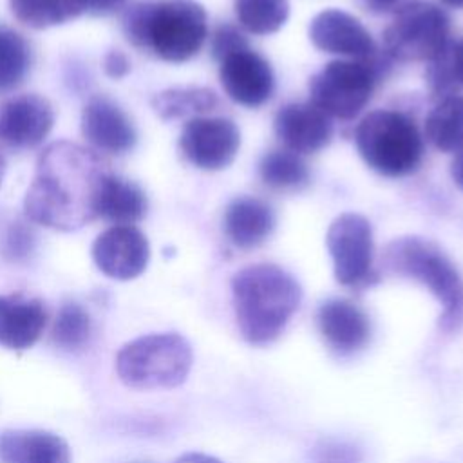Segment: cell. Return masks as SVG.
<instances>
[{"mask_svg":"<svg viewBox=\"0 0 463 463\" xmlns=\"http://www.w3.org/2000/svg\"><path fill=\"white\" fill-rule=\"evenodd\" d=\"M110 165L92 148L71 141L51 143L36 161L25 194V215L42 226L74 232L96 219V203Z\"/></svg>","mask_w":463,"mask_h":463,"instance_id":"cell-1","label":"cell"},{"mask_svg":"<svg viewBox=\"0 0 463 463\" xmlns=\"http://www.w3.org/2000/svg\"><path fill=\"white\" fill-rule=\"evenodd\" d=\"M233 307L241 335L253 345L275 340L300 306V284L275 264H253L232 279Z\"/></svg>","mask_w":463,"mask_h":463,"instance_id":"cell-2","label":"cell"},{"mask_svg":"<svg viewBox=\"0 0 463 463\" xmlns=\"http://www.w3.org/2000/svg\"><path fill=\"white\" fill-rule=\"evenodd\" d=\"M123 29L134 47L181 63L203 49L208 18L195 0H143L127 9Z\"/></svg>","mask_w":463,"mask_h":463,"instance_id":"cell-3","label":"cell"},{"mask_svg":"<svg viewBox=\"0 0 463 463\" xmlns=\"http://www.w3.org/2000/svg\"><path fill=\"white\" fill-rule=\"evenodd\" d=\"M385 271L425 286L443 306L439 329L454 333L463 327V279L438 244L421 237L391 241L382 257Z\"/></svg>","mask_w":463,"mask_h":463,"instance_id":"cell-4","label":"cell"},{"mask_svg":"<svg viewBox=\"0 0 463 463\" xmlns=\"http://www.w3.org/2000/svg\"><path fill=\"white\" fill-rule=\"evenodd\" d=\"M354 143L369 168L385 177H405L423 159V137L414 119L400 110H373L354 128Z\"/></svg>","mask_w":463,"mask_h":463,"instance_id":"cell-5","label":"cell"},{"mask_svg":"<svg viewBox=\"0 0 463 463\" xmlns=\"http://www.w3.org/2000/svg\"><path fill=\"white\" fill-rule=\"evenodd\" d=\"M192 367V347L177 333H154L125 344L116 356L119 380L132 389H172Z\"/></svg>","mask_w":463,"mask_h":463,"instance_id":"cell-6","label":"cell"},{"mask_svg":"<svg viewBox=\"0 0 463 463\" xmlns=\"http://www.w3.org/2000/svg\"><path fill=\"white\" fill-rule=\"evenodd\" d=\"M387 71L389 58L385 54L329 61L309 80L311 103L329 118L349 121L365 109Z\"/></svg>","mask_w":463,"mask_h":463,"instance_id":"cell-7","label":"cell"},{"mask_svg":"<svg viewBox=\"0 0 463 463\" xmlns=\"http://www.w3.org/2000/svg\"><path fill=\"white\" fill-rule=\"evenodd\" d=\"M450 40V18L436 4H402L383 31L385 56L394 61H430Z\"/></svg>","mask_w":463,"mask_h":463,"instance_id":"cell-8","label":"cell"},{"mask_svg":"<svg viewBox=\"0 0 463 463\" xmlns=\"http://www.w3.org/2000/svg\"><path fill=\"white\" fill-rule=\"evenodd\" d=\"M326 242L338 284L360 291L378 282L373 268V228L364 215H338L327 230Z\"/></svg>","mask_w":463,"mask_h":463,"instance_id":"cell-9","label":"cell"},{"mask_svg":"<svg viewBox=\"0 0 463 463\" xmlns=\"http://www.w3.org/2000/svg\"><path fill=\"white\" fill-rule=\"evenodd\" d=\"M241 132L228 118H192L179 137L183 156L201 170H222L237 156Z\"/></svg>","mask_w":463,"mask_h":463,"instance_id":"cell-10","label":"cell"},{"mask_svg":"<svg viewBox=\"0 0 463 463\" xmlns=\"http://www.w3.org/2000/svg\"><path fill=\"white\" fill-rule=\"evenodd\" d=\"M219 63L221 85L230 99L250 109L269 101L275 92V74L269 61L257 51L246 47Z\"/></svg>","mask_w":463,"mask_h":463,"instance_id":"cell-11","label":"cell"},{"mask_svg":"<svg viewBox=\"0 0 463 463\" xmlns=\"http://www.w3.org/2000/svg\"><path fill=\"white\" fill-rule=\"evenodd\" d=\"M92 259L107 277L130 280L145 271L150 259V246L141 230L132 224H118L96 237Z\"/></svg>","mask_w":463,"mask_h":463,"instance_id":"cell-12","label":"cell"},{"mask_svg":"<svg viewBox=\"0 0 463 463\" xmlns=\"http://www.w3.org/2000/svg\"><path fill=\"white\" fill-rule=\"evenodd\" d=\"M54 123L51 103L38 94H20L0 105V141L11 148L38 146Z\"/></svg>","mask_w":463,"mask_h":463,"instance_id":"cell-13","label":"cell"},{"mask_svg":"<svg viewBox=\"0 0 463 463\" xmlns=\"http://www.w3.org/2000/svg\"><path fill=\"white\" fill-rule=\"evenodd\" d=\"M309 40L324 52L347 56L351 60H367L380 54L364 24L338 9H326L311 20Z\"/></svg>","mask_w":463,"mask_h":463,"instance_id":"cell-14","label":"cell"},{"mask_svg":"<svg viewBox=\"0 0 463 463\" xmlns=\"http://www.w3.org/2000/svg\"><path fill=\"white\" fill-rule=\"evenodd\" d=\"M81 134L94 150L105 154H125L137 139L127 112L105 96H94L83 107Z\"/></svg>","mask_w":463,"mask_h":463,"instance_id":"cell-15","label":"cell"},{"mask_svg":"<svg viewBox=\"0 0 463 463\" xmlns=\"http://www.w3.org/2000/svg\"><path fill=\"white\" fill-rule=\"evenodd\" d=\"M273 128L284 148L298 156L322 150L333 137L331 118L311 101L280 107L275 114Z\"/></svg>","mask_w":463,"mask_h":463,"instance_id":"cell-16","label":"cell"},{"mask_svg":"<svg viewBox=\"0 0 463 463\" xmlns=\"http://www.w3.org/2000/svg\"><path fill=\"white\" fill-rule=\"evenodd\" d=\"M317 320L324 340L338 354H351L362 349L371 338V320L367 313L351 300H326L318 307Z\"/></svg>","mask_w":463,"mask_h":463,"instance_id":"cell-17","label":"cell"},{"mask_svg":"<svg viewBox=\"0 0 463 463\" xmlns=\"http://www.w3.org/2000/svg\"><path fill=\"white\" fill-rule=\"evenodd\" d=\"M47 311L42 300L0 295V345L14 351L31 347L43 333Z\"/></svg>","mask_w":463,"mask_h":463,"instance_id":"cell-18","label":"cell"},{"mask_svg":"<svg viewBox=\"0 0 463 463\" xmlns=\"http://www.w3.org/2000/svg\"><path fill=\"white\" fill-rule=\"evenodd\" d=\"M275 228L271 206L259 197H235L224 212V233L241 250L262 244Z\"/></svg>","mask_w":463,"mask_h":463,"instance_id":"cell-19","label":"cell"},{"mask_svg":"<svg viewBox=\"0 0 463 463\" xmlns=\"http://www.w3.org/2000/svg\"><path fill=\"white\" fill-rule=\"evenodd\" d=\"M2 463H71L63 438L45 430H4L0 434Z\"/></svg>","mask_w":463,"mask_h":463,"instance_id":"cell-20","label":"cell"},{"mask_svg":"<svg viewBox=\"0 0 463 463\" xmlns=\"http://www.w3.org/2000/svg\"><path fill=\"white\" fill-rule=\"evenodd\" d=\"M146 213V195L132 181L110 174L98 195L96 219L118 224H134Z\"/></svg>","mask_w":463,"mask_h":463,"instance_id":"cell-21","label":"cell"},{"mask_svg":"<svg viewBox=\"0 0 463 463\" xmlns=\"http://www.w3.org/2000/svg\"><path fill=\"white\" fill-rule=\"evenodd\" d=\"M425 137L441 152L463 150V96L438 99L425 119Z\"/></svg>","mask_w":463,"mask_h":463,"instance_id":"cell-22","label":"cell"},{"mask_svg":"<svg viewBox=\"0 0 463 463\" xmlns=\"http://www.w3.org/2000/svg\"><path fill=\"white\" fill-rule=\"evenodd\" d=\"M425 81L430 98L443 99L463 90V36L449 40L445 47L429 61Z\"/></svg>","mask_w":463,"mask_h":463,"instance_id":"cell-23","label":"cell"},{"mask_svg":"<svg viewBox=\"0 0 463 463\" xmlns=\"http://www.w3.org/2000/svg\"><path fill=\"white\" fill-rule=\"evenodd\" d=\"M152 107L161 119H177L184 116H199L219 107V98L206 87H174L157 92Z\"/></svg>","mask_w":463,"mask_h":463,"instance_id":"cell-24","label":"cell"},{"mask_svg":"<svg viewBox=\"0 0 463 463\" xmlns=\"http://www.w3.org/2000/svg\"><path fill=\"white\" fill-rule=\"evenodd\" d=\"M259 175L273 190H298L309 181L307 165L288 148L266 152L259 163Z\"/></svg>","mask_w":463,"mask_h":463,"instance_id":"cell-25","label":"cell"},{"mask_svg":"<svg viewBox=\"0 0 463 463\" xmlns=\"http://www.w3.org/2000/svg\"><path fill=\"white\" fill-rule=\"evenodd\" d=\"M18 22L33 29L61 25L85 11L83 0H9Z\"/></svg>","mask_w":463,"mask_h":463,"instance_id":"cell-26","label":"cell"},{"mask_svg":"<svg viewBox=\"0 0 463 463\" xmlns=\"http://www.w3.org/2000/svg\"><path fill=\"white\" fill-rule=\"evenodd\" d=\"M233 5L241 27L257 36L277 33L289 16L288 0H233Z\"/></svg>","mask_w":463,"mask_h":463,"instance_id":"cell-27","label":"cell"},{"mask_svg":"<svg viewBox=\"0 0 463 463\" xmlns=\"http://www.w3.org/2000/svg\"><path fill=\"white\" fill-rule=\"evenodd\" d=\"M29 69L31 47L27 40L9 27H0V92L18 87Z\"/></svg>","mask_w":463,"mask_h":463,"instance_id":"cell-28","label":"cell"},{"mask_svg":"<svg viewBox=\"0 0 463 463\" xmlns=\"http://www.w3.org/2000/svg\"><path fill=\"white\" fill-rule=\"evenodd\" d=\"M90 331L92 324L89 313L80 304L67 302L56 315L52 326V342L65 351H78L89 342Z\"/></svg>","mask_w":463,"mask_h":463,"instance_id":"cell-29","label":"cell"},{"mask_svg":"<svg viewBox=\"0 0 463 463\" xmlns=\"http://www.w3.org/2000/svg\"><path fill=\"white\" fill-rule=\"evenodd\" d=\"M246 47H250L246 36L233 24H222L212 34L210 51H212V56L217 61L226 58L228 54H232L235 51H241V49H246Z\"/></svg>","mask_w":463,"mask_h":463,"instance_id":"cell-30","label":"cell"},{"mask_svg":"<svg viewBox=\"0 0 463 463\" xmlns=\"http://www.w3.org/2000/svg\"><path fill=\"white\" fill-rule=\"evenodd\" d=\"M313 463H360V452L344 441H324L315 447Z\"/></svg>","mask_w":463,"mask_h":463,"instance_id":"cell-31","label":"cell"},{"mask_svg":"<svg viewBox=\"0 0 463 463\" xmlns=\"http://www.w3.org/2000/svg\"><path fill=\"white\" fill-rule=\"evenodd\" d=\"M103 71L109 78L119 80L130 72V60L123 51L112 49L103 58Z\"/></svg>","mask_w":463,"mask_h":463,"instance_id":"cell-32","label":"cell"},{"mask_svg":"<svg viewBox=\"0 0 463 463\" xmlns=\"http://www.w3.org/2000/svg\"><path fill=\"white\" fill-rule=\"evenodd\" d=\"M127 0H83L85 11L94 16H105L119 11Z\"/></svg>","mask_w":463,"mask_h":463,"instance_id":"cell-33","label":"cell"},{"mask_svg":"<svg viewBox=\"0 0 463 463\" xmlns=\"http://www.w3.org/2000/svg\"><path fill=\"white\" fill-rule=\"evenodd\" d=\"M360 5L373 14H385L396 11L402 5V0H358Z\"/></svg>","mask_w":463,"mask_h":463,"instance_id":"cell-34","label":"cell"},{"mask_svg":"<svg viewBox=\"0 0 463 463\" xmlns=\"http://www.w3.org/2000/svg\"><path fill=\"white\" fill-rule=\"evenodd\" d=\"M450 175L454 179V183L463 190V150H459L456 154V157L450 163Z\"/></svg>","mask_w":463,"mask_h":463,"instance_id":"cell-35","label":"cell"},{"mask_svg":"<svg viewBox=\"0 0 463 463\" xmlns=\"http://www.w3.org/2000/svg\"><path fill=\"white\" fill-rule=\"evenodd\" d=\"M175 463H221V461L217 458H212L206 454L190 452V454H183Z\"/></svg>","mask_w":463,"mask_h":463,"instance_id":"cell-36","label":"cell"},{"mask_svg":"<svg viewBox=\"0 0 463 463\" xmlns=\"http://www.w3.org/2000/svg\"><path fill=\"white\" fill-rule=\"evenodd\" d=\"M441 4L452 9H463V0H441Z\"/></svg>","mask_w":463,"mask_h":463,"instance_id":"cell-37","label":"cell"},{"mask_svg":"<svg viewBox=\"0 0 463 463\" xmlns=\"http://www.w3.org/2000/svg\"><path fill=\"white\" fill-rule=\"evenodd\" d=\"M4 172H5V159L0 154V184H2V179H4Z\"/></svg>","mask_w":463,"mask_h":463,"instance_id":"cell-38","label":"cell"}]
</instances>
